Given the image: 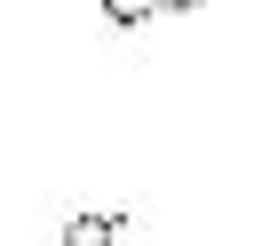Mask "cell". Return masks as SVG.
Listing matches in <instances>:
<instances>
[{"label":"cell","mask_w":254,"mask_h":246,"mask_svg":"<svg viewBox=\"0 0 254 246\" xmlns=\"http://www.w3.org/2000/svg\"><path fill=\"white\" fill-rule=\"evenodd\" d=\"M190 8H206V0H103V16H111L119 32H135V24H167V16H190Z\"/></svg>","instance_id":"obj_1"},{"label":"cell","mask_w":254,"mask_h":246,"mask_svg":"<svg viewBox=\"0 0 254 246\" xmlns=\"http://www.w3.org/2000/svg\"><path fill=\"white\" fill-rule=\"evenodd\" d=\"M111 238H119L111 214H71V222H64V246H111Z\"/></svg>","instance_id":"obj_2"}]
</instances>
